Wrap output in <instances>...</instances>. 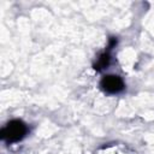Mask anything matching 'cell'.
<instances>
[{
	"mask_svg": "<svg viewBox=\"0 0 154 154\" xmlns=\"http://www.w3.org/2000/svg\"><path fill=\"white\" fill-rule=\"evenodd\" d=\"M26 134V126L20 120H11L1 130V137L7 142H17Z\"/></svg>",
	"mask_w": 154,
	"mask_h": 154,
	"instance_id": "cell-1",
	"label": "cell"
},
{
	"mask_svg": "<svg viewBox=\"0 0 154 154\" xmlns=\"http://www.w3.org/2000/svg\"><path fill=\"white\" fill-rule=\"evenodd\" d=\"M101 87L105 91L111 93V94H116V93H119L124 89V83L119 76L109 75V76H105L102 78Z\"/></svg>",
	"mask_w": 154,
	"mask_h": 154,
	"instance_id": "cell-2",
	"label": "cell"
},
{
	"mask_svg": "<svg viewBox=\"0 0 154 154\" xmlns=\"http://www.w3.org/2000/svg\"><path fill=\"white\" fill-rule=\"evenodd\" d=\"M108 64H109V55H108L107 53H103V54H101V55L97 58V61L95 63L94 67L100 71V70L105 69L106 66H108Z\"/></svg>",
	"mask_w": 154,
	"mask_h": 154,
	"instance_id": "cell-3",
	"label": "cell"
}]
</instances>
